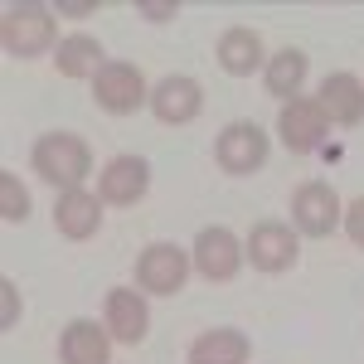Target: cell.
I'll list each match as a JSON object with an SVG mask.
<instances>
[{"mask_svg": "<svg viewBox=\"0 0 364 364\" xmlns=\"http://www.w3.org/2000/svg\"><path fill=\"white\" fill-rule=\"evenodd\" d=\"M243 257H248V267L267 272V277L291 272L301 262V233L291 224H282V219H257L243 238Z\"/></svg>", "mask_w": 364, "mask_h": 364, "instance_id": "3", "label": "cell"}, {"mask_svg": "<svg viewBox=\"0 0 364 364\" xmlns=\"http://www.w3.org/2000/svg\"><path fill=\"white\" fill-rule=\"evenodd\" d=\"M20 316H25V296H20V287H15V277H0V331H15Z\"/></svg>", "mask_w": 364, "mask_h": 364, "instance_id": "21", "label": "cell"}, {"mask_svg": "<svg viewBox=\"0 0 364 364\" xmlns=\"http://www.w3.org/2000/svg\"><path fill=\"white\" fill-rule=\"evenodd\" d=\"M306 54L301 49H277V54H267V68H262V87L277 97V102H291V97H301V87H306Z\"/></svg>", "mask_w": 364, "mask_h": 364, "instance_id": "18", "label": "cell"}, {"mask_svg": "<svg viewBox=\"0 0 364 364\" xmlns=\"http://www.w3.org/2000/svg\"><path fill=\"white\" fill-rule=\"evenodd\" d=\"M92 10H97V5H87V0H78V5H54V15H68V20H83Z\"/></svg>", "mask_w": 364, "mask_h": 364, "instance_id": "24", "label": "cell"}, {"mask_svg": "<svg viewBox=\"0 0 364 364\" xmlns=\"http://www.w3.org/2000/svg\"><path fill=\"white\" fill-rule=\"evenodd\" d=\"M267 156H272V141L257 122H228L214 136V166L224 175H252L267 166Z\"/></svg>", "mask_w": 364, "mask_h": 364, "instance_id": "7", "label": "cell"}, {"mask_svg": "<svg viewBox=\"0 0 364 364\" xmlns=\"http://www.w3.org/2000/svg\"><path fill=\"white\" fill-rule=\"evenodd\" d=\"M190 262H195V272L204 282H233L243 272V238L224 224H209L195 233V248H190Z\"/></svg>", "mask_w": 364, "mask_h": 364, "instance_id": "8", "label": "cell"}, {"mask_svg": "<svg viewBox=\"0 0 364 364\" xmlns=\"http://www.w3.org/2000/svg\"><path fill=\"white\" fill-rule=\"evenodd\" d=\"M107 58H102V44L92 39V34H68L63 44L54 49V68L58 78H97V68H102Z\"/></svg>", "mask_w": 364, "mask_h": 364, "instance_id": "19", "label": "cell"}, {"mask_svg": "<svg viewBox=\"0 0 364 364\" xmlns=\"http://www.w3.org/2000/svg\"><path fill=\"white\" fill-rule=\"evenodd\" d=\"M340 224H345V204H340L336 185H326V180L296 185V195H291V228L301 238H331Z\"/></svg>", "mask_w": 364, "mask_h": 364, "instance_id": "6", "label": "cell"}, {"mask_svg": "<svg viewBox=\"0 0 364 364\" xmlns=\"http://www.w3.org/2000/svg\"><path fill=\"white\" fill-rule=\"evenodd\" d=\"M0 44L10 58H39L58 49V15L54 5H39V0H20V5H5L0 10Z\"/></svg>", "mask_w": 364, "mask_h": 364, "instance_id": "2", "label": "cell"}, {"mask_svg": "<svg viewBox=\"0 0 364 364\" xmlns=\"http://www.w3.org/2000/svg\"><path fill=\"white\" fill-rule=\"evenodd\" d=\"M136 15H146L151 25H170L180 15V0H136Z\"/></svg>", "mask_w": 364, "mask_h": 364, "instance_id": "22", "label": "cell"}, {"mask_svg": "<svg viewBox=\"0 0 364 364\" xmlns=\"http://www.w3.org/2000/svg\"><path fill=\"white\" fill-rule=\"evenodd\" d=\"M112 345L102 321H68L58 336V364H112Z\"/></svg>", "mask_w": 364, "mask_h": 364, "instance_id": "15", "label": "cell"}, {"mask_svg": "<svg viewBox=\"0 0 364 364\" xmlns=\"http://www.w3.org/2000/svg\"><path fill=\"white\" fill-rule=\"evenodd\" d=\"M151 190V161L146 156H112L97 170V199L112 209H132Z\"/></svg>", "mask_w": 364, "mask_h": 364, "instance_id": "10", "label": "cell"}, {"mask_svg": "<svg viewBox=\"0 0 364 364\" xmlns=\"http://www.w3.org/2000/svg\"><path fill=\"white\" fill-rule=\"evenodd\" d=\"M102 214H107V204L92 195V190H68V195L54 199V228L68 238V243H87V238H97Z\"/></svg>", "mask_w": 364, "mask_h": 364, "instance_id": "14", "label": "cell"}, {"mask_svg": "<svg viewBox=\"0 0 364 364\" xmlns=\"http://www.w3.org/2000/svg\"><path fill=\"white\" fill-rule=\"evenodd\" d=\"M195 272V262H190V252L175 248V243H146L136 257V291L146 296H175V291H185V282Z\"/></svg>", "mask_w": 364, "mask_h": 364, "instance_id": "5", "label": "cell"}, {"mask_svg": "<svg viewBox=\"0 0 364 364\" xmlns=\"http://www.w3.org/2000/svg\"><path fill=\"white\" fill-rule=\"evenodd\" d=\"M248 360H252V340L233 326H214V331L190 340V364H248Z\"/></svg>", "mask_w": 364, "mask_h": 364, "instance_id": "17", "label": "cell"}, {"mask_svg": "<svg viewBox=\"0 0 364 364\" xmlns=\"http://www.w3.org/2000/svg\"><path fill=\"white\" fill-rule=\"evenodd\" d=\"M151 112L161 127H190L199 112H204V87L190 73H170L151 87Z\"/></svg>", "mask_w": 364, "mask_h": 364, "instance_id": "12", "label": "cell"}, {"mask_svg": "<svg viewBox=\"0 0 364 364\" xmlns=\"http://www.w3.org/2000/svg\"><path fill=\"white\" fill-rule=\"evenodd\" d=\"M345 233H350V243H355V248H364V195L345 209Z\"/></svg>", "mask_w": 364, "mask_h": 364, "instance_id": "23", "label": "cell"}, {"mask_svg": "<svg viewBox=\"0 0 364 364\" xmlns=\"http://www.w3.org/2000/svg\"><path fill=\"white\" fill-rule=\"evenodd\" d=\"M92 102L112 117H132L141 107H151V87H146V73L127 58H107L92 78Z\"/></svg>", "mask_w": 364, "mask_h": 364, "instance_id": "4", "label": "cell"}, {"mask_svg": "<svg viewBox=\"0 0 364 364\" xmlns=\"http://www.w3.org/2000/svg\"><path fill=\"white\" fill-rule=\"evenodd\" d=\"M326 132H331V122H326V112H321L316 97H291V102H282L277 141L291 156H311L316 146H326Z\"/></svg>", "mask_w": 364, "mask_h": 364, "instance_id": "9", "label": "cell"}, {"mask_svg": "<svg viewBox=\"0 0 364 364\" xmlns=\"http://www.w3.org/2000/svg\"><path fill=\"white\" fill-rule=\"evenodd\" d=\"M102 326L117 345H141L151 336V306H146V291L136 287H112L107 301H102Z\"/></svg>", "mask_w": 364, "mask_h": 364, "instance_id": "11", "label": "cell"}, {"mask_svg": "<svg viewBox=\"0 0 364 364\" xmlns=\"http://www.w3.org/2000/svg\"><path fill=\"white\" fill-rule=\"evenodd\" d=\"M214 58H219V68H224L228 78H252V73L267 68L262 34L248 29V25H228L224 34H219V44H214Z\"/></svg>", "mask_w": 364, "mask_h": 364, "instance_id": "13", "label": "cell"}, {"mask_svg": "<svg viewBox=\"0 0 364 364\" xmlns=\"http://www.w3.org/2000/svg\"><path fill=\"white\" fill-rule=\"evenodd\" d=\"M29 166L49 190L68 195V190H83L92 175V146L78 132H44L29 151Z\"/></svg>", "mask_w": 364, "mask_h": 364, "instance_id": "1", "label": "cell"}, {"mask_svg": "<svg viewBox=\"0 0 364 364\" xmlns=\"http://www.w3.org/2000/svg\"><path fill=\"white\" fill-rule=\"evenodd\" d=\"M34 199H29V185L15 175V170H0V219L5 224H25Z\"/></svg>", "mask_w": 364, "mask_h": 364, "instance_id": "20", "label": "cell"}, {"mask_svg": "<svg viewBox=\"0 0 364 364\" xmlns=\"http://www.w3.org/2000/svg\"><path fill=\"white\" fill-rule=\"evenodd\" d=\"M316 102L331 127H364V78L355 73H331L316 92Z\"/></svg>", "mask_w": 364, "mask_h": 364, "instance_id": "16", "label": "cell"}]
</instances>
